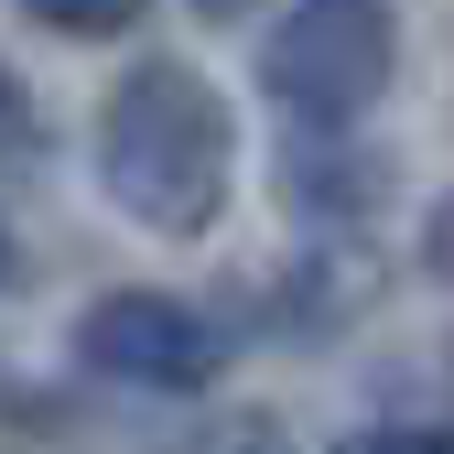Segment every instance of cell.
<instances>
[{"instance_id":"1","label":"cell","mask_w":454,"mask_h":454,"mask_svg":"<svg viewBox=\"0 0 454 454\" xmlns=\"http://www.w3.org/2000/svg\"><path fill=\"white\" fill-rule=\"evenodd\" d=\"M98 184L152 239H206L227 216V184H239V120H227V98L195 66H174V54H141L98 108Z\"/></svg>"},{"instance_id":"2","label":"cell","mask_w":454,"mask_h":454,"mask_svg":"<svg viewBox=\"0 0 454 454\" xmlns=\"http://www.w3.org/2000/svg\"><path fill=\"white\" fill-rule=\"evenodd\" d=\"M389 66H401L389 0H293L260 43V87L293 130H357L389 98Z\"/></svg>"},{"instance_id":"3","label":"cell","mask_w":454,"mask_h":454,"mask_svg":"<svg viewBox=\"0 0 454 454\" xmlns=\"http://www.w3.org/2000/svg\"><path fill=\"white\" fill-rule=\"evenodd\" d=\"M76 357L120 389H152V401H195V389L227 368V335L184 303V293H98L76 314Z\"/></svg>"},{"instance_id":"4","label":"cell","mask_w":454,"mask_h":454,"mask_svg":"<svg viewBox=\"0 0 454 454\" xmlns=\"http://www.w3.org/2000/svg\"><path fill=\"white\" fill-rule=\"evenodd\" d=\"M22 12H33L43 33H66V43H108V33H130L152 0H22Z\"/></svg>"},{"instance_id":"5","label":"cell","mask_w":454,"mask_h":454,"mask_svg":"<svg viewBox=\"0 0 454 454\" xmlns=\"http://www.w3.org/2000/svg\"><path fill=\"white\" fill-rule=\"evenodd\" d=\"M195 454H293V433H281L270 411H227V422L195 433Z\"/></svg>"},{"instance_id":"6","label":"cell","mask_w":454,"mask_h":454,"mask_svg":"<svg viewBox=\"0 0 454 454\" xmlns=\"http://www.w3.org/2000/svg\"><path fill=\"white\" fill-rule=\"evenodd\" d=\"M335 454H454V433H433V422H379V433H347Z\"/></svg>"},{"instance_id":"7","label":"cell","mask_w":454,"mask_h":454,"mask_svg":"<svg viewBox=\"0 0 454 454\" xmlns=\"http://www.w3.org/2000/svg\"><path fill=\"white\" fill-rule=\"evenodd\" d=\"M43 141V120H33V98H22V76L0 66V152H33Z\"/></svg>"},{"instance_id":"8","label":"cell","mask_w":454,"mask_h":454,"mask_svg":"<svg viewBox=\"0 0 454 454\" xmlns=\"http://www.w3.org/2000/svg\"><path fill=\"white\" fill-rule=\"evenodd\" d=\"M422 270H433V281H454V195L422 216Z\"/></svg>"},{"instance_id":"9","label":"cell","mask_w":454,"mask_h":454,"mask_svg":"<svg viewBox=\"0 0 454 454\" xmlns=\"http://www.w3.org/2000/svg\"><path fill=\"white\" fill-rule=\"evenodd\" d=\"M33 281V260H22V239H12V216H0V293H22Z\"/></svg>"},{"instance_id":"10","label":"cell","mask_w":454,"mask_h":454,"mask_svg":"<svg viewBox=\"0 0 454 454\" xmlns=\"http://www.w3.org/2000/svg\"><path fill=\"white\" fill-rule=\"evenodd\" d=\"M195 12H206V22H239V12H249V0H195Z\"/></svg>"}]
</instances>
